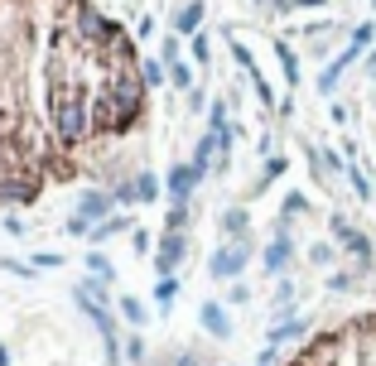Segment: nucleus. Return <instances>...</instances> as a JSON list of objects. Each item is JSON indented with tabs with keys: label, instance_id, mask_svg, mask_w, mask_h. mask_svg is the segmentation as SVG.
<instances>
[{
	"label": "nucleus",
	"instance_id": "obj_17",
	"mask_svg": "<svg viewBox=\"0 0 376 366\" xmlns=\"http://www.w3.org/2000/svg\"><path fill=\"white\" fill-rule=\"evenodd\" d=\"M87 265H92V270L101 274V279H111V265H106V261H101V256H92V261H87Z\"/></svg>",
	"mask_w": 376,
	"mask_h": 366
},
{
	"label": "nucleus",
	"instance_id": "obj_15",
	"mask_svg": "<svg viewBox=\"0 0 376 366\" xmlns=\"http://www.w3.org/2000/svg\"><path fill=\"white\" fill-rule=\"evenodd\" d=\"M174 289H179L174 279H160V289H155V299H160V304H169V299H174Z\"/></svg>",
	"mask_w": 376,
	"mask_h": 366
},
{
	"label": "nucleus",
	"instance_id": "obj_8",
	"mask_svg": "<svg viewBox=\"0 0 376 366\" xmlns=\"http://www.w3.org/2000/svg\"><path fill=\"white\" fill-rule=\"evenodd\" d=\"M284 261H289V236H275V241L266 246V270H271V274L284 270Z\"/></svg>",
	"mask_w": 376,
	"mask_h": 366
},
{
	"label": "nucleus",
	"instance_id": "obj_18",
	"mask_svg": "<svg viewBox=\"0 0 376 366\" xmlns=\"http://www.w3.org/2000/svg\"><path fill=\"white\" fill-rule=\"evenodd\" d=\"M256 366H275V352H261V362Z\"/></svg>",
	"mask_w": 376,
	"mask_h": 366
},
{
	"label": "nucleus",
	"instance_id": "obj_5",
	"mask_svg": "<svg viewBox=\"0 0 376 366\" xmlns=\"http://www.w3.org/2000/svg\"><path fill=\"white\" fill-rule=\"evenodd\" d=\"M193 183H198V169L193 164H179V169H169V193H174V202H188V193H193Z\"/></svg>",
	"mask_w": 376,
	"mask_h": 366
},
{
	"label": "nucleus",
	"instance_id": "obj_1",
	"mask_svg": "<svg viewBox=\"0 0 376 366\" xmlns=\"http://www.w3.org/2000/svg\"><path fill=\"white\" fill-rule=\"evenodd\" d=\"M372 34H376L372 24H357V29H352V44H348V49H343V53H338V58H333V63L323 68V78H318V92H333V87H338V78H343V68L362 58V49L372 44Z\"/></svg>",
	"mask_w": 376,
	"mask_h": 366
},
{
	"label": "nucleus",
	"instance_id": "obj_9",
	"mask_svg": "<svg viewBox=\"0 0 376 366\" xmlns=\"http://www.w3.org/2000/svg\"><path fill=\"white\" fill-rule=\"evenodd\" d=\"M222 232H227L232 241H241V232H246V212H241V207H232V212H222Z\"/></svg>",
	"mask_w": 376,
	"mask_h": 366
},
{
	"label": "nucleus",
	"instance_id": "obj_16",
	"mask_svg": "<svg viewBox=\"0 0 376 366\" xmlns=\"http://www.w3.org/2000/svg\"><path fill=\"white\" fill-rule=\"evenodd\" d=\"M309 256H314V265H328V261H333V246H314Z\"/></svg>",
	"mask_w": 376,
	"mask_h": 366
},
{
	"label": "nucleus",
	"instance_id": "obj_6",
	"mask_svg": "<svg viewBox=\"0 0 376 366\" xmlns=\"http://www.w3.org/2000/svg\"><path fill=\"white\" fill-rule=\"evenodd\" d=\"M203 328L212 338H232V323H227V308L222 304H203Z\"/></svg>",
	"mask_w": 376,
	"mask_h": 366
},
{
	"label": "nucleus",
	"instance_id": "obj_4",
	"mask_svg": "<svg viewBox=\"0 0 376 366\" xmlns=\"http://www.w3.org/2000/svg\"><path fill=\"white\" fill-rule=\"evenodd\" d=\"M106 207H111V198H106V193H87V198L78 202V212H73V222H68V227H73V232H83V227H87L92 217H101Z\"/></svg>",
	"mask_w": 376,
	"mask_h": 366
},
{
	"label": "nucleus",
	"instance_id": "obj_7",
	"mask_svg": "<svg viewBox=\"0 0 376 366\" xmlns=\"http://www.w3.org/2000/svg\"><path fill=\"white\" fill-rule=\"evenodd\" d=\"M179 256H184V236H179V232H169V236H164V246H160V270L169 274L174 265H179Z\"/></svg>",
	"mask_w": 376,
	"mask_h": 366
},
{
	"label": "nucleus",
	"instance_id": "obj_12",
	"mask_svg": "<svg viewBox=\"0 0 376 366\" xmlns=\"http://www.w3.org/2000/svg\"><path fill=\"white\" fill-rule=\"evenodd\" d=\"M140 78H145V87H155V82H164V68H160V63H145Z\"/></svg>",
	"mask_w": 376,
	"mask_h": 366
},
{
	"label": "nucleus",
	"instance_id": "obj_2",
	"mask_svg": "<svg viewBox=\"0 0 376 366\" xmlns=\"http://www.w3.org/2000/svg\"><path fill=\"white\" fill-rule=\"evenodd\" d=\"M246 261H251V246H246V241H232V246H222V251L207 261V270H212V279H232V274H241Z\"/></svg>",
	"mask_w": 376,
	"mask_h": 366
},
{
	"label": "nucleus",
	"instance_id": "obj_11",
	"mask_svg": "<svg viewBox=\"0 0 376 366\" xmlns=\"http://www.w3.org/2000/svg\"><path fill=\"white\" fill-rule=\"evenodd\" d=\"M135 193H140V198L150 202V198L160 193V183H155V174H140V179H135Z\"/></svg>",
	"mask_w": 376,
	"mask_h": 366
},
{
	"label": "nucleus",
	"instance_id": "obj_14",
	"mask_svg": "<svg viewBox=\"0 0 376 366\" xmlns=\"http://www.w3.org/2000/svg\"><path fill=\"white\" fill-rule=\"evenodd\" d=\"M198 19H203V5H188L184 15H179V29H193Z\"/></svg>",
	"mask_w": 376,
	"mask_h": 366
},
{
	"label": "nucleus",
	"instance_id": "obj_13",
	"mask_svg": "<svg viewBox=\"0 0 376 366\" xmlns=\"http://www.w3.org/2000/svg\"><path fill=\"white\" fill-rule=\"evenodd\" d=\"M121 313H126L130 323H145V308H140V299H126V304H121Z\"/></svg>",
	"mask_w": 376,
	"mask_h": 366
},
{
	"label": "nucleus",
	"instance_id": "obj_10",
	"mask_svg": "<svg viewBox=\"0 0 376 366\" xmlns=\"http://www.w3.org/2000/svg\"><path fill=\"white\" fill-rule=\"evenodd\" d=\"M299 333H304V318H284V323L271 328V342H289V338H299Z\"/></svg>",
	"mask_w": 376,
	"mask_h": 366
},
{
	"label": "nucleus",
	"instance_id": "obj_3",
	"mask_svg": "<svg viewBox=\"0 0 376 366\" xmlns=\"http://www.w3.org/2000/svg\"><path fill=\"white\" fill-rule=\"evenodd\" d=\"M333 232H338V246H348V251H352V256L362 261V265L372 261V241H367V236H362V232H357L352 222H343V217H333Z\"/></svg>",
	"mask_w": 376,
	"mask_h": 366
}]
</instances>
